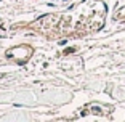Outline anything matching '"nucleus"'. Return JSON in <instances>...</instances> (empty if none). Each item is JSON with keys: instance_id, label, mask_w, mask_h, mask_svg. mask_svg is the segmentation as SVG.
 I'll use <instances>...</instances> for the list:
<instances>
[{"instance_id": "1", "label": "nucleus", "mask_w": 125, "mask_h": 122, "mask_svg": "<svg viewBox=\"0 0 125 122\" xmlns=\"http://www.w3.org/2000/svg\"><path fill=\"white\" fill-rule=\"evenodd\" d=\"M92 111H95V112H101V108H98V106H93V108H92Z\"/></svg>"}, {"instance_id": "2", "label": "nucleus", "mask_w": 125, "mask_h": 122, "mask_svg": "<svg viewBox=\"0 0 125 122\" xmlns=\"http://www.w3.org/2000/svg\"><path fill=\"white\" fill-rule=\"evenodd\" d=\"M74 52H75V48H67L64 53H74Z\"/></svg>"}]
</instances>
